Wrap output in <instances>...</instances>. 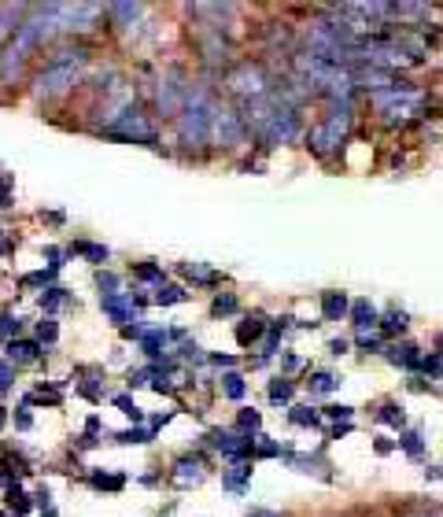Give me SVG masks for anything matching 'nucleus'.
<instances>
[{"mask_svg": "<svg viewBox=\"0 0 443 517\" xmlns=\"http://www.w3.org/2000/svg\"><path fill=\"white\" fill-rule=\"evenodd\" d=\"M240 429H252V432L259 429V414H255V410H244V414H240Z\"/></svg>", "mask_w": 443, "mask_h": 517, "instance_id": "46", "label": "nucleus"}, {"mask_svg": "<svg viewBox=\"0 0 443 517\" xmlns=\"http://www.w3.org/2000/svg\"><path fill=\"white\" fill-rule=\"evenodd\" d=\"M63 300H67V289H59V284H48V289L41 292V307L48 310V314H52V310H56Z\"/></svg>", "mask_w": 443, "mask_h": 517, "instance_id": "27", "label": "nucleus"}, {"mask_svg": "<svg viewBox=\"0 0 443 517\" xmlns=\"http://www.w3.org/2000/svg\"><path fill=\"white\" fill-rule=\"evenodd\" d=\"M425 370L433 373V377H440V370H443V358H440V355H433V358L425 362Z\"/></svg>", "mask_w": 443, "mask_h": 517, "instance_id": "49", "label": "nucleus"}, {"mask_svg": "<svg viewBox=\"0 0 443 517\" xmlns=\"http://www.w3.org/2000/svg\"><path fill=\"white\" fill-rule=\"evenodd\" d=\"M222 392L229 399H244V377L240 373H226V377H222Z\"/></svg>", "mask_w": 443, "mask_h": 517, "instance_id": "28", "label": "nucleus"}, {"mask_svg": "<svg viewBox=\"0 0 443 517\" xmlns=\"http://www.w3.org/2000/svg\"><path fill=\"white\" fill-rule=\"evenodd\" d=\"M56 277V266H48V270H34V274H26L22 277V284L26 289H37V284H41V289H48V281Z\"/></svg>", "mask_w": 443, "mask_h": 517, "instance_id": "32", "label": "nucleus"}, {"mask_svg": "<svg viewBox=\"0 0 443 517\" xmlns=\"http://www.w3.org/2000/svg\"><path fill=\"white\" fill-rule=\"evenodd\" d=\"M56 336H59V326H56V321H52V318H45L41 321V326H37V344H56Z\"/></svg>", "mask_w": 443, "mask_h": 517, "instance_id": "33", "label": "nucleus"}, {"mask_svg": "<svg viewBox=\"0 0 443 517\" xmlns=\"http://www.w3.org/2000/svg\"><path fill=\"white\" fill-rule=\"evenodd\" d=\"M203 481V462L200 458H181L174 465V484L177 488H189V484H200Z\"/></svg>", "mask_w": 443, "mask_h": 517, "instance_id": "13", "label": "nucleus"}, {"mask_svg": "<svg viewBox=\"0 0 443 517\" xmlns=\"http://www.w3.org/2000/svg\"><path fill=\"white\" fill-rule=\"evenodd\" d=\"M333 388H336L333 373H314V377H310V392H333Z\"/></svg>", "mask_w": 443, "mask_h": 517, "instance_id": "36", "label": "nucleus"}, {"mask_svg": "<svg viewBox=\"0 0 443 517\" xmlns=\"http://www.w3.org/2000/svg\"><path fill=\"white\" fill-rule=\"evenodd\" d=\"M247 481H252V465H233V469L222 476V484H226L229 491H244Z\"/></svg>", "mask_w": 443, "mask_h": 517, "instance_id": "20", "label": "nucleus"}, {"mask_svg": "<svg viewBox=\"0 0 443 517\" xmlns=\"http://www.w3.org/2000/svg\"><path fill=\"white\" fill-rule=\"evenodd\" d=\"M388 358H392L395 366H407V370L421 366V355H418V347H414V344H392V347H388Z\"/></svg>", "mask_w": 443, "mask_h": 517, "instance_id": "17", "label": "nucleus"}, {"mask_svg": "<svg viewBox=\"0 0 443 517\" xmlns=\"http://www.w3.org/2000/svg\"><path fill=\"white\" fill-rule=\"evenodd\" d=\"M255 451H259L263 458H273V455H281V444H270V439H263V444H259Z\"/></svg>", "mask_w": 443, "mask_h": 517, "instance_id": "47", "label": "nucleus"}, {"mask_svg": "<svg viewBox=\"0 0 443 517\" xmlns=\"http://www.w3.org/2000/svg\"><path fill=\"white\" fill-rule=\"evenodd\" d=\"M19 8H11V4H4L0 8V37H8L11 30H19Z\"/></svg>", "mask_w": 443, "mask_h": 517, "instance_id": "26", "label": "nucleus"}, {"mask_svg": "<svg viewBox=\"0 0 443 517\" xmlns=\"http://www.w3.org/2000/svg\"><path fill=\"white\" fill-rule=\"evenodd\" d=\"M347 129H351V103H333L329 115L307 133V148L318 152V155H329L333 148L344 145Z\"/></svg>", "mask_w": 443, "mask_h": 517, "instance_id": "3", "label": "nucleus"}, {"mask_svg": "<svg viewBox=\"0 0 443 517\" xmlns=\"http://www.w3.org/2000/svg\"><path fill=\"white\" fill-rule=\"evenodd\" d=\"M115 439H119V444H148L152 432H145V429H126V432H119Z\"/></svg>", "mask_w": 443, "mask_h": 517, "instance_id": "39", "label": "nucleus"}, {"mask_svg": "<svg viewBox=\"0 0 443 517\" xmlns=\"http://www.w3.org/2000/svg\"><path fill=\"white\" fill-rule=\"evenodd\" d=\"M325 414H329L333 421H351V414H355V410L344 407V403H333V407H325Z\"/></svg>", "mask_w": 443, "mask_h": 517, "instance_id": "42", "label": "nucleus"}, {"mask_svg": "<svg viewBox=\"0 0 443 517\" xmlns=\"http://www.w3.org/2000/svg\"><path fill=\"white\" fill-rule=\"evenodd\" d=\"M152 300L159 303V307H170V303H185V300H189V292H185V289H177V284H159Z\"/></svg>", "mask_w": 443, "mask_h": 517, "instance_id": "19", "label": "nucleus"}, {"mask_svg": "<svg viewBox=\"0 0 443 517\" xmlns=\"http://www.w3.org/2000/svg\"><path fill=\"white\" fill-rule=\"evenodd\" d=\"M108 15L119 22V26H129V22L140 15V4H111V8H108Z\"/></svg>", "mask_w": 443, "mask_h": 517, "instance_id": "21", "label": "nucleus"}, {"mask_svg": "<svg viewBox=\"0 0 443 517\" xmlns=\"http://www.w3.org/2000/svg\"><path fill=\"white\" fill-rule=\"evenodd\" d=\"M299 133V115L289 111V108H277L266 119V126L259 129V137L266 140V145H289V140H296Z\"/></svg>", "mask_w": 443, "mask_h": 517, "instance_id": "7", "label": "nucleus"}, {"mask_svg": "<svg viewBox=\"0 0 443 517\" xmlns=\"http://www.w3.org/2000/svg\"><path fill=\"white\" fill-rule=\"evenodd\" d=\"M402 329H407V314H402V310L384 314V333H402Z\"/></svg>", "mask_w": 443, "mask_h": 517, "instance_id": "37", "label": "nucleus"}, {"mask_svg": "<svg viewBox=\"0 0 443 517\" xmlns=\"http://www.w3.org/2000/svg\"><path fill=\"white\" fill-rule=\"evenodd\" d=\"M30 425H34V418H30V414H26V410H19V414H15V429H22V432H26V429H30Z\"/></svg>", "mask_w": 443, "mask_h": 517, "instance_id": "48", "label": "nucleus"}, {"mask_svg": "<svg viewBox=\"0 0 443 517\" xmlns=\"http://www.w3.org/2000/svg\"><path fill=\"white\" fill-rule=\"evenodd\" d=\"M252 517H277V514H252Z\"/></svg>", "mask_w": 443, "mask_h": 517, "instance_id": "52", "label": "nucleus"}, {"mask_svg": "<svg viewBox=\"0 0 443 517\" xmlns=\"http://www.w3.org/2000/svg\"><path fill=\"white\" fill-rule=\"evenodd\" d=\"M211 314L215 318H226V314H237V296H218V300L211 303Z\"/></svg>", "mask_w": 443, "mask_h": 517, "instance_id": "29", "label": "nucleus"}, {"mask_svg": "<svg viewBox=\"0 0 443 517\" xmlns=\"http://www.w3.org/2000/svg\"><path fill=\"white\" fill-rule=\"evenodd\" d=\"M211 137L218 140L222 148L240 145V137H244L240 115H237V111H229V108H215V115H211Z\"/></svg>", "mask_w": 443, "mask_h": 517, "instance_id": "8", "label": "nucleus"}, {"mask_svg": "<svg viewBox=\"0 0 443 517\" xmlns=\"http://www.w3.org/2000/svg\"><path fill=\"white\" fill-rule=\"evenodd\" d=\"M145 307V300H133V296H126V292H111V296H100V310L108 314L115 326H126L129 318L137 314V310Z\"/></svg>", "mask_w": 443, "mask_h": 517, "instance_id": "10", "label": "nucleus"}, {"mask_svg": "<svg viewBox=\"0 0 443 517\" xmlns=\"http://www.w3.org/2000/svg\"><path fill=\"white\" fill-rule=\"evenodd\" d=\"M115 407H119V410L126 414L129 421H145V410H140V407H137L129 395H115Z\"/></svg>", "mask_w": 443, "mask_h": 517, "instance_id": "31", "label": "nucleus"}, {"mask_svg": "<svg viewBox=\"0 0 443 517\" xmlns=\"http://www.w3.org/2000/svg\"><path fill=\"white\" fill-rule=\"evenodd\" d=\"M440 344H443V336H440Z\"/></svg>", "mask_w": 443, "mask_h": 517, "instance_id": "55", "label": "nucleus"}, {"mask_svg": "<svg viewBox=\"0 0 443 517\" xmlns=\"http://www.w3.org/2000/svg\"><path fill=\"white\" fill-rule=\"evenodd\" d=\"M85 63V52H59L48 67L37 74V96H59L78 82V71Z\"/></svg>", "mask_w": 443, "mask_h": 517, "instance_id": "4", "label": "nucleus"}, {"mask_svg": "<svg viewBox=\"0 0 443 517\" xmlns=\"http://www.w3.org/2000/svg\"><path fill=\"white\" fill-rule=\"evenodd\" d=\"M34 499H37V510H41L45 517H56V510H52V495H48V491H45V488H41V491H37V495H34Z\"/></svg>", "mask_w": 443, "mask_h": 517, "instance_id": "45", "label": "nucleus"}, {"mask_svg": "<svg viewBox=\"0 0 443 517\" xmlns=\"http://www.w3.org/2000/svg\"><path fill=\"white\" fill-rule=\"evenodd\" d=\"M329 351H333V355H344V351H347V340H333Z\"/></svg>", "mask_w": 443, "mask_h": 517, "instance_id": "50", "label": "nucleus"}, {"mask_svg": "<svg viewBox=\"0 0 443 517\" xmlns=\"http://www.w3.org/2000/svg\"><path fill=\"white\" fill-rule=\"evenodd\" d=\"M133 277H137V281H145V284H155V289H159V284H163V270L155 266V263H140V266L133 270Z\"/></svg>", "mask_w": 443, "mask_h": 517, "instance_id": "24", "label": "nucleus"}, {"mask_svg": "<svg viewBox=\"0 0 443 517\" xmlns=\"http://www.w3.org/2000/svg\"><path fill=\"white\" fill-rule=\"evenodd\" d=\"M89 481H93V488H108V491H119V488L126 484V476H119V473H115V476H108V473H93V476H89Z\"/></svg>", "mask_w": 443, "mask_h": 517, "instance_id": "34", "label": "nucleus"}, {"mask_svg": "<svg viewBox=\"0 0 443 517\" xmlns=\"http://www.w3.org/2000/svg\"><path fill=\"white\" fill-rule=\"evenodd\" d=\"M11 384H15V366L8 358H0V395L11 392Z\"/></svg>", "mask_w": 443, "mask_h": 517, "instance_id": "35", "label": "nucleus"}, {"mask_svg": "<svg viewBox=\"0 0 443 517\" xmlns=\"http://www.w3.org/2000/svg\"><path fill=\"white\" fill-rule=\"evenodd\" d=\"M263 329H266V326H263V318H247L244 326L237 329V340H240V344L247 347L252 340H259V336H263Z\"/></svg>", "mask_w": 443, "mask_h": 517, "instance_id": "22", "label": "nucleus"}, {"mask_svg": "<svg viewBox=\"0 0 443 517\" xmlns=\"http://www.w3.org/2000/svg\"><path fill=\"white\" fill-rule=\"evenodd\" d=\"M270 399H273V403H289V399H292V381H284V377L270 381Z\"/></svg>", "mask_w": 443, "mask_h": 517, "instance_id": "30", "label": "nucleus"}, {"mask_svg": "<svg viewBox=\"0 0 443 517\" xmlns=\"http://www.w3.org/2000/svg\"><path fill=\"white\" fill-rule=\"evenodd\" d=\"M421 103H425V93H421V89H414V85H407V82H395L392 89H384V93L373 96V108H377V115H381L388 126L407 122L410 115H418Z\"/></svg>", "mask_w": 443, "mask_h": 517, "instance_id": "2", "label": "nucleus"}, {"mask_svg": "<svg viewBox=\"0 0 443 517\" xmlns=\"http://www.w3.org/2000/svg\"><path fill=\"white\" fill-rule=\"evenodd\" d=\"M402 451L418 458L421 455V432H407V436H402Z\"/></svg>", "mask_w": 443, "mask_h": 517, "instance_id": "41", "label": "nucleus"}, {"mask_svg": "<svg viewBox=\"0 0 443 517\" xmlns=\"http://www.w3.org/2000/svg\"><path fill=\"white\" fill-rule=\"evenodd\" d=\"M211 115H215V103L207 96V89H189L185 103H181V111H177L181 145H189V148L207 145V140H211Z\"/></svg>", "mask_w": 443, "mask_h": 517, "instance_id": "1", "label": "nucleus"}, {"mask_svg": "<svg viewBox=\"0 0 443 517\" xmlns=\"http://www.w3.org/2000/svg\"><path fill=\"white\" fill-rule=\"evenodd\" d=\"M4 351H8V362H11V366H26V362H37V358H41V344H37V340H19V336H15V340L4 344Z\"/></svg>", "mask_w": 443, "mask_h": 517, "instance_id": "12", "label": "nucleus"}, {"mask_svg": "<svg viewBox=\"0 0 443 517\" xmlns=\"http://www.w3.org/2000/svg\"><path fill=\"white\" fill-rule=\"evenodd\" d=\"M226 85H229V93H237L244 103L263 100L270 93V78L259 63H237V67L226 74Z\"/></svg>", "mask_w": 443, "mask_h": 517, "instance_id": "5", "label": "nucleus"}, {"mask_svg": "<svg viewBox=\"0 0 443 517\" xmlns=\"http://www.w3.org/2000/svg\"><path fill=\"white\" fill-rule=\"evenodd\" d=\"M347 310H351V303H347L344 292H325L321 296V314H325V321H340Z\"/></svg>", "mask_w": 443, "mask_h": 517, "instance_id": "14", "label": "nucleus"}, {"mask_svg": "<svg viewBox=\"0 0 443 517\" xmlns=\"http://www.w3.org/2000/svg\"><path fill=\"white\" fill-rule=\"evenodd\" d=\"M103 133L119 137V140H145V145H155V126L148 122V115L140 108H122L108 126H103Z\"/></svg>", "mask_w": 443, "mask_h": 517, "instance_id": "6", "label": "nucleus"}, {"mask_svg": "<svg viewBox=\"0 0 443 517\" xmlns=\"http://www.w3.org/2000/svg\"><path fill=\"white\" fill-rule=\"evenodd\" d=\"M211 444L226 458H247L252 455V436H233V432H211Z\"/></svg>", "mask_w": 443, "mask_h": 517, "instance_id": "11", "label": "nucleus"}, {"mask_svg": "<svg viewBox=\"0 0 443 517\" xmlns=\"http://www.w3.org/2000/svg\"><path fill=\"white\" fill-rule=\"evenodd\" d=\"M289 418L296 421V425H318V414L310 410V407H292V414Z\"/></svg>", "mask_w": 443, "mask_h": 517, "instance_id": "38", "label": "nucleus"}, {"mask_svg": "<svg viewBox=\"0 0 443 517\" xmlns=\"http://www.w3.org/2000/svg\"><path fill=\"white\" fill-rule=\"evenodd\" d=\"M71 255H85L89 263H108V248H103V244H89V240H74L71 244Z\"/></svg>", "mask_w": 443, "mask_h": 517, "instance_id": "18", "label": "nucleus"}, {"mask_svg": "<svg viewBox=\"0 0 443 517\" xmlns=\"http://www.w3.org/2000/svg\"><path fill=\"white\" fill-rule=\"evenodd\" d=\"M0 248H4V240H0Z\"/></svg>", "mask_w": 443, "mask_h": 517, "instance_id": "54", "label": "nucleus"}, {"mask_svg": "<svg viewBox=\"0 0 443 517\" xmlns=\"http://www.w3.org/2000/svg\"><path fill=\"white\" fill-rule=\"evenodd\" d=\"M351 321H355V329L366 336V329H373L377 326V310H373V303L370 300H355V307H351Z\"/></svg>", "mask_w": 443, "mask_h": 517, "instance_id": "15", "label": "nucleus"}, {"mask_svg": "<svg viewBox=\"0 0 443 517\" xmlns=\"http://www.w3.org/2000/svg\"><path fill=\"white\" fill-rule=\"evenodd\" d=\"M96 284H100V296H111V292H119V277H115V274H103V270L96 274Z\"/></svg>", "mask_w": 443, "mask_h": 517, "instance_id": "40", "label": "nucleus"}, {"mask_svg": "<svg viewBox=\"0 0 443 517\" xmlns=\"http://www.w3.org/2000/svg\"><path fill=\"white\" fill-rule=\"evenodd\" d=\"M185 93H189V85H181L177 74H166L159 82V89H155V111H159L163 119H174L181 111V103H185Z\"/></svg>", "mask_w": 443, "mask_h": 517, "instance_id": "9", "label": "nucleus"}, {"mask_svg": "<svg viewBox=\"0 0 443 517\" xmlns=\"http://www.w3.org/2000/svg\"><path fill=\"white\" fill-rule=\"evenodd\" d=\"M0 207H11V174L0 170Z\"/></svg>", "mask_w": 443, "mask_h": 517, "instance_id": "44", "label": "nucleus"}, {"mask_svg": "<svg viewBox=\"0 0 443 517\" xmlns=\"http://www.w3.org/2000/svg\"><path fill=\"white\" fill-rule=\"evenodd\" d=\"M381 421H388V425H402V410H399L395 403L381 407Z\"/></svg>", "mask_w": 443, "mask_h": 517, "instance_id": "43", "label": "nucleus"}, {"mask_svg": "<svg viewBox=\"0 0 443 517\" xmlns=\"http://www.w3.org/2000/svg\"><path fill=\"white\" fill-rule=\"evenodd\" d=\"M0 517H8V514H4V510H0Z\"/></svg>", "mask_w": 443, "mask_h": 517, "instance_id": "53", "label": "nucleus"}, {"mask_svg": "<svg viewBox=\"0 0 443 517\" xmlns=\"http://www.w3.org/2000/svg\"><path fill=\"white\" fill-rule=\"evenodd\" d=\"M22 333V318H15V314H0V340H15V336Z\"/></svg>", "mask_w": 443, "mask_h": 517, "instance_id": "25", "label": "nucleus"}, {"mask_svg": "<svg viewBox=\"0 0 443 517\" xmlns=\"http://www.w3.org/2000/svg\"><path fill=\"white\" fill-rule=\"evenodd\" d=\"M4 421H8V414H4V407H0V429H4Z\"/></svg>", "mask_w": 443, "mask_h": 517, "instance_id": "51", "label": "nucleus"}, {"mask_svg": "<svg viewBox=\"0 0 443 517\" xmlns=\"http://www.w3.org/2000/svg\"><path fill=\"white\" fill-rule=\"evenodd\" d=\"M185 274H189V281H196V284H215L218 281V274L211 266H203V263H189Z\"/></svg>", "mask_w": 443, "mask_h": 517, "instance_id": "23", "label": "nucleus"}, {"mask_svg": "<svg viewBox=\"0 0 443 517\" xmlns=\"http://www.w3.org/2000/svg\"><path fill=\"white\" fill-rule=\"evenodd\" d=\"M166 340H170V333H166V329H145V336H140V351H145L148 358H159Z\"/></svg>", "mask_w": 443, "mask_h": 517, "instance_id": "16", "label": "nucleus"}]
</instances>
